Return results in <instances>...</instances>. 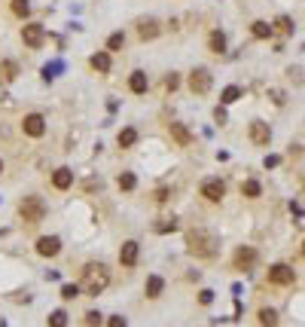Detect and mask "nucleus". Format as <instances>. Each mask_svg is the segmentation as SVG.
I'll return each mask as SVG.
<instances>
[{"mask_svg": "<svg viewBox=\"0 0 305 327\" xmlns=\"http://www.w3.org/2000/svg\"><path fill=\"white\" fill-rule=\"evenodd\" d=\"M18 214L27 220V223H40L46 217V202L40 196H24L21 205H18Z\"/></svg>", "mask_w": 305, "mask_h": 327, "instance_id": "obj_3", "label": "nucleus"}, {"mask_svg": "<svg viewBox=\"0 0 305 327\" xmlns=\"http://www.w3.org/2000/svg\"><path fill=\"white\" fill-rule=\"evenodd\" d=\"M211 52H226V34L223 31L211 34Z\"/></svg>", "mask_w": 305, "mask_h": 327, "instance_id": "obj_20", "label": "nucleus"}, {"mask_svg": "<svg viewBox=\"0 0 305 327\" xmlns=\"http://www.w3.org/2000/svg\"><path fill=\"white\" fill-rule=\"evenodd\" d=\"M269 282H272V285H293V282H296V272H293L290 266H284V263H275V266L269 269Z\"/></svg>", "mask_w": 305, "mask_h": 327, "instance_id": "obj_7", "label": "nucleus"}, {"mask_svg": "<svg viewBox=\"0 0 305 327\" xmlns=\"http://www.w3.org/2000/svg\"><path fill=\"white\" fill-rule=\"evenodd\" d=\"M137 144V132L134 129H122L119 132V147H134Z\"/></svg>", "mask_w": 305, "mask_h": 327, "instance_id": "obj_21", "label": "nucleus"}, {"mask_svg": "<svg viewBox=\"0 0 305 327\" xmlns=\"http://www.w3.org/2000/svg\"><path fill=\"white\" fill-rule=\"evenodd\" d=\"M128 89H131L134 95H144V92H147V73H144V70H134V73L128 77Z\"/></svg>", "mask_w": 305, "mask_h": 327, "instance_id": "obj_16", "label": "nucleus"}, {"mask_svg": "<svg viewBox=\"0 0 305 327\" xmlns=\"http://www.w3.org/2000/svg\"><path fill=\"white\" fill-rule=\"evenodd\" d=\"M211 70H205V67H196L192 73H189V89L196 92V95H205V92H211Z\"/></svg>", "mask_w": 305, "mask_h": 327, "instance_id": "obj_4", "label": "nucleus"}, {"mask_svg": "<svg viewBox=\"0 0 305 327\" xmlns=\"http://www.w3.org/2000/svg\"><path fill=\"white\" fill-rule=\"evenodd\" d=\"M260 324L263 327H278V312H275V309H263V312H260Z\"/></svg>", "mask_w": 305, "mask_h": 327, "instance_id": "obj_22", "label": "nucleus"}, {"mask_svg": "<svg viewBox=\"0 0 305 327\" xmlns=\"http://www.w3.org/2000/svg\"><path fill=\"white\" fill-rule=\"evenodd\" d=\"M241 193H244L247 199H257V196L263 193V187H260L257 181H244V184H241Z\"/></svg>", "mask_w": 305, "mask_h": 327, "instance_id": "obj_23", "label": "nucleus"}, {"mask_svg": "<svg viewBox=\"0 0 305 327\" xmlns=\"http://www.w3.org/2000/svg\"><path fill=\"white\" fill-rule=\"evenodd\" d=\"M162 288H165V282H162L159 275H150V279H147V297H159Z\"/></svg>", "mask_w": 305, "mask_h": 327, "instance_id": "obj_19", "label": "nucleus"}, {"mask_svg": "<svg viewBox=\"0 0 305 327\" xmlns=\"http://www.w3.org/2000/svg\"><path fill=\"white\" fill-rule=\"evenodd\" d=\"M251 31H254V37H257V40H269V37L275 34V28H272L269 21H254V28H251Z\"/></svg>", "mask_w": 305, "mask_h": 327, "instance_id": "obj_17", "label": "nucleus"}, {"mask_svg": "<svg viewBox=\"0 0 305 327\" xmlns=\"http://www.w3.org/2000/svg\"><path fill=\"white\" fill-rule=\"evenodd\" d=\"M159 31H162V28H159V21H156V18H144V21L137 24V34H141L144 40H153V37H159Z\"/></svg>", "mask_w": 305, "mask_h": 327, "instance_id": "obj_14", "label": "nucleus"}, {"mask_svg": "<svg viewBox=\"0 0 305 327\" xmlns=\"http://www.w3.org/2000/svg\"><path fill=\"white\" fill-rule=\"evenodd\" d=\"M171 138H174L180 147H189V144H192V135H189V129H186L183 122H171Z\"/></svg>", "mask_w": 305, "mask_h": 327, "instance_id": "obj_13", "label": "nucleus"}, {"mask_svg": "<svg viewBox=\"0 0 305 327\" xmlns=\"http://www.w3.org/2000/svg\"><path fill=\"white\" fill-rule=\"evenodd\" d=\"M214 119L223 125V122H226V110H223V107H217V110H214Z\"/></svg>", "mask_w": 305, "mask_h": 327, "instance_id": "obj_36", "label": "nucleus"}, {"mask_svg": "<svg viewBox=\"0 0 305 327\" xmlns=\"http://www.w3.org/2000/svg\"><path fill=\"white\" fill-rule=\"evenodd\" d=\"M49 327H67V312L55 309V312L49 315Z\"/></svg>", "mask_w": 305, "mask_h": 327, "instance_id": "obj_27", "label": "nucleus"}, {"mask_svg": "<svg viewBox=\"0 0 305 327\" xmlns=\"http://www.w3.org/2000/svg\"><path fill=\"white\" fill-rule=\"evenodd\" d=\"M269 138H272V132H269L266 122H251V141H254L257 147H266Z\"/></svg>", "mask_w": 305, "mask_h": 327, "instance_id": "obj_10", "label": "nucleus"}, {"mask_svg": "<svg viewBox=\"0 0 305 327\" xmlns=\"http://www.w3.org/2000/svg\"><path fill=\"white\" fill-rule=\"evenodd\" d=\"M186 248H189V254H192V257L208 260V257H214V254H217L220 242H217V236H214L211 230H189V233H186Z\"/></svg>", "mask_w": 305, "mask_h": 327, "instance_id": "obj_1", "label": "nucleus"}, {"mask_svg": "<svg viewBox=\"0 0 305 327\" xmlns=\"http://www.w3.org/2000/svg\"><path fill=\"white\" fill-rule=\"evenodd\" d=\"M254 263H257V251H254V248H238V251H235V266H238L241 272H247Z\"/></svg>", "mask_w": 305, "mask_h": 327, "instance_id": "obj_12", "label": "nucleus"}, {"mask_svg": "<svg viewBox=\"0 0 305 327\" xmlns=\"http://www.w3.org/2000/svg\"><path fill=\"white\" fill-rule=\"evenodd\" d=\"M202 196L211 199V202H220V199L226 196V184H223L220 178H208V181L202 184Z\"/></svg>", "mask_w": 305, "mask_h": 327, "instance_id": "obj_6", "label": "nucleus"}, {"mask_svg": "<svg viewBox=\"0 0 305 327\" xmlns=\"http://www.w3.org/2000/svg\"><path fill=\"white\" fill-rule=\"evenodd\" d=\"M37 251H40L43 257H55V254L61 251V239H58V236H43V239L37 242Z\"/></svg>", "mask_w": 305, "mask_h": 327, "instance_id": "obj_9", "label": "nucleus"}, {"mask_svg": "<svg viewBox=\"0 0 305 327\" xmlns=\"http://www.w3.org/2000/svg\"><path fill=\"white\" fill-rule=\"evenodd\" d=\"M199 300H202V303H205V306H208V303H211V300H214V291H202V297H199Z\"/></svg>", "mask_w": 305, "mask_h": 327, "instance_id": "obj_37", "label": "nucleus"}, {"mask_svg": "<svg viewBox=\"0 0 305 327\" xmlns=\"http://www.w3.org/2000/svg\"><path fill=\"white\" fill-rule=\"evenodd\" d=\"M153 230H156V233H174V230H177V220H174V217H165V220H159Z\"/></svg>", "mask_w": 305, "mask_h": 327, "instance_id": "obj_26", "label": "nucleus"}, {"mask_svg": "<svg viewBox=\"0 0 305 327\" xmlns=\"http://www.w3.org/2000/svg\"><path fill=\"white\" fill-rule=\"evenodd\" d=\"M137 254H141V245H137V242H125L122 251H119V263H122V266H134V263H137Z\"/></svg>", "mask_w": 305, "mask_h": 327, "instance_id": "obj_11", "label": "nucleus"}, {"mask_svg": "<svg viewBox=\"0 0 305 327\" xmlns=\"http://www.w3.org/2000/svg\"><path fill=\"white\" fill-rule=\"evenodd\" d=\"M107 285H110V272H107L104 263H89V266L82 269V291H86V294L98 297Z\"/></svg>", "mask_w": 305, "mask_h": 327, "instance_id": "obj_2", "label": "nucleus"}, {"mask_svg": "<svg viewBox=\"0 0 305 327\" xmlns=\"http://www.w3.org/2000/svg\"><path fill=\"white\" fill-rule=\"evenodd\" d=\"M122 43H125V34H110L107 49H110V52H116V49H122Z\"/></svg>", "mask_w": 305, "mask_h": 327, "instance_id": "obj_28", "label": "nucleus"}, {"mask_svg": "<svg viewBox=\"0 0 305 327\" xmlns=\"http://www.w3.org/2000/svg\"><path fill=\"white\" fill-rule=\"evenodd\" d=\"M241 98V89L238 86H226L223 89V104H232V101H238Z\"/></svg>", "mask_w": 305, "mask_h": 327, "instance_id": "obj_24", "label": "nucleus"}, {"mask_svg": "<svg viewBox=\"0 0 305 327\" xmlns=\"http://www.w3.org/2000/svg\"><path fill=\"white\" fill-rule=\"evenodd\" d=\"M278 28H281L284 34H293V18H287V15H281V18H278Z\"/></svg>", "mask_w": 305, "mask_h": 327, "instance_id": "obj_31", "label": "nucleus"}, {"mask_svg": "<svg viewBox=\"0 0 305 327\" xmlns=\"http://www.w3.org/2000/svg\"><path fill=\"white\" fill-rule=\"evenodd\" d=\"M107 327H128V321H125L122 315H113V318L107 321Z\"/></svg>", "mask_w": 305, "mask_h": 327, "instance_id": "obj_34", "label": "nucleus"}, {"mask_svg": "<svg viewBox=\"0 0 305 327\" xmlns=\"http://www.w3.org/2000/svg\"><path fill=\"white\" fill-rule=\"evenodd\" d=\"M86 324L89 327H101V315H98V312H89V315H86Z\"/></svg>", "mask_w": 305, "mask_h": 327, "instance_id": "obj_33", "label": "nucleus"}, {"mask_svg": "<svg viewBox=\"0 0 305 327\" xmlns=\"http://www.w3.org/2000/svg\"><path fill=\"white\" fill-rule=\"evenodd\" d=\"M0 171H3V162H0Z\"/></svg>", "mask_w": 305, "mask_h": 327, "instance_id": "obj_38", "label": "nucleus"}, {"mask_svg": "<svg viewBox=\"0 0 305 327\" xmlns=\"http://www.w3.org/2000/svg\"><path fill=\"white\" fill-rule=\"evenodd\" d=\"M134 187H137V178H134L131 171L119 174V190H134Z\"/></svg>", "mask_w": 305, "mask_h": 327, "instance_id": "obj_25", "label": "nucleus"}, {"mask_svg": "<svg viewBox=\"0 0 305 327\" xmlns=\"http://www.w3.org/2000/svg\"><path fill=\"white\" fill-rule=\"evenodd\" d=\"M0 70H3V80H15V64H12V61H3Z\"/></svg>", "mask_w": 305, "mask_h": 327, "instance_id": "obj_32", "label": "nucleus"}, {"mask_svg": "<svg viewBox=\"0 0 305 327\" xmlns=\"http://www.w3.org/2000/svg\"><path fill=\"white\" fill-rule=\"evenodd\" d=\"M21 40H24V46L37 49V46H43V40H46V28H43V24H24V28H21Z\"/></svg>", "mask_w": 305, "mask_h": 327, "instance_id": "obj_5", "label": "nucleus"}, {"mask_svg": "<svg viewBox=\"0 0 305 327\" xmlns=\"http://www.w3.org/2000/svg\"><path fill=\"white\" fill-rule=\"evenodd\" d=\"M12 12H15V15H21V18H24V15H27V12H31V3H27V0H12Z\"/></svg>", "mask_w": 305, "mask_h": 327, "instance_id": "obj_29", "label": "nucleus"}, {"mask_svg": "<svg viewBox=\"0 0 305 327\" xmlns=\"http://www.w3.org/2000/svg\"><path fill=\"white\" fill-rule=\"evenodd\" d=\"M177 83H180V80H177V73H168V77H165V86H168L171 92L177 89Z\"/></svg>", "mask_w": 305, "mask_h": 327, "instance_id": "obj_35", "label": "nucleus"}, {"mask_svg": "<svg viewBox=\"0 0 305 327\" xmlns=\"http://www.w3.org/2000/svg\"><path fill=\"white\" fill-rule=\"evenodd\" d=\"M92 67L101 70V73H107L110 70V52H95L92 55Z\"/></svg>", "mask_w": 305, "mask_h": 327, "instance_id": "obj_18", "label": "nucleus"}, {"mask_svg": "<svg viewBox=\"0 0 305 327\" xmlns=\"http://www.w3.org/2000/svg\"><path fill=\"white\" fill-rule=\"evenodd\" d=\"M61 297H64V300H73V297H79V288H76V285H64V288H61Z\"/></svg>", "mask_w": 305, "mask_h": 327, "instance_id": "obj_30", "label": "nucleus"}, {"mask_svg": "<svg viewBox=\"0 0 305 327\" xmlns=\"http://www.w3.org/2000/svg\"><path fill=\"white\" fill-rule=\"evenodd\" d=\"M21 129H24V135H31V138H43V132H46V119H43L40 113H27L24 122H21Z\"/></svg>", "mask_w": 305, "mask_h": 327, "instance_id": "obj_8", "label": "nucleus"}, {"mask_svg": "<svg viewBox=\"0 0 305 327\" xmlns=\"http://www.w3.org/2000/svg\"><path fill=\"white\" fill-rule=\"evenodd\" d=\"M52 184H55L58 190H67V187L73 184V171H70V168H55V171H52Z\"/></svg>", "mask_w": 305, "mask_h": 327, "instance_id": "obj_15", "label": "nucleus"}]
</instances>
